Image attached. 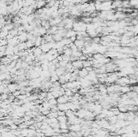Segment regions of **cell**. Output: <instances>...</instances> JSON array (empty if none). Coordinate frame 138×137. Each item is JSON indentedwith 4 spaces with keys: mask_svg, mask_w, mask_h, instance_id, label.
Here are the masks:
<instances>
[{
    "mask_svg": "<svg viewBox=\"0 0 138 137\" xmlns=\"http://www.w3.org/2000/svg\"><path fill=\"white\" fill-rule=\"evenodd\" d=\"M8 44L7 39H0V46H7Z\"/></svg>",
    "mask_w": 138,
    "mask_h": 137,
    "instance_id": "8",
    "label": "cell"
},
{
    "mask_svg": "<svg viewBox=\"0 0 138 137\" xmlns=\"http://www.w3.org/2000/svg\"><path fill=\"white\" fill-rule=\"evenodd\" d=\"M88 73L89 72H88L87 69H86V68H82L81 69H79V70H78V75H79V77H80V78H86V77L87 76Z\"/></svg>",
    "mask_w": 138,
    "mask_h": 137,
    "instance_id": "3",
    "label": "cell"
},
{
    "mask_svg": "<svg viewBox=\"0 0 138 137\" xmlns=\"http://www.w3.org/2000/svg\"><path fill=\"white\" fill-rule=\"evenodd\" d=\"M42 40H43V37L37 36L35 42H34V47H40V46H41V43H42Z\"/></svg>",
    "mask_w": 138,
    "mask_h": 137,
    "instance_id": "7",
    "label": "cell"
},
{
    "mask_svg": "<svg viewBox=\"0 0 138 137\" xmlns=\"http://www.w3.org/2000/svg\"><path fill=\"white\" fill-rule=\"evenodd\" d=\"M73 44H74V45L77 47V49H82V48L84 47V40H76L73 42Z\"/></svg>",
    "mask_w": 138,
    "mask_h": 137,
    "instance_id": "4",
    "label": "cell"
},
{
    "mask_svg": "<svg viewBox=\"0 0 138 137\" xmlns=\"http://www.w3.org/2000/svg\"><path fill=\"white\" fill-rule=\"evenodd\" d=\"M117 83L120 86H127L128 84H130V80L129 78H127V77H122V78H120L117 79Z\"/></svg>",
    "mask_w": 138,
    "mask_h": 137,
    "instance_id": "1",
    "label": "cell"
},
{
    "mask_svg": "<svg viewBox=\"0 0 138 137\" xmlns=\"http://www.w3.org/2000/svg\"><path fill=\"white\" fill-rule=\"evenodd\" d=\"M72 65L74 68V69H80L83 68L82 65V61H80V60H77V61H74L72 62Z\"/></svg>",
    "mask_w": 138,
    "mask_h": 137,
    "instance_id": "2",
    "label": "cell"
},
{
    "mask_svg": "<svg viewBox=\"0 0 138 137\" xmlns=\"http://www.w3.org/2000/svg\"><path fill=\"white\" fill-rule=\"evenodd\" d=\"M55 73H56V74L57 75L58 77H60V76L63 75L65 73V68H62V67H59V68L56 69Z\"/></svg>",
    "mask_w": 138,
    "mask_h": 137,
    "instance_id": "6",
    "label": "cell"
},
{
    "mask_svg": "<svg viewBox=\"0 0 138 137\" xmlns=\"http://www.w3.org/2000/svg\"><path fill=\"white\" fill-rule=\"evenodd\" d=\"M76 35H77V32L75 31H73V29L67 30L65 35V38H70L72 36H76Z\"/></svg>",
    "mask_w": 138,
    "mask_h": 137,
    "instance_id": "5",
    "label": "cell"
}]
</instances>
